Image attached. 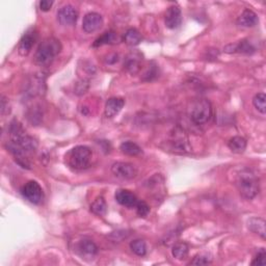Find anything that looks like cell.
<instances>
[{"label":"cell","instance_id":"cell-1","mask_svg":"<svg viewBox=\"0 0 266 266\" xmlns=\"http://www.w3.org/2000/svg\"><path fill=\"white\" fill-rule=\"evenodd\" d=\"M236 186L240 196L245 200H253L260 191L259 179L251 168H243L237 174Z\"/></svg>","mask_w":266,"mask_h":266},{"label":"cell","instance_id":"cell-2","mask_svg":"<svg viewBox=\"0 0 266 266\" xmlns=\"http://www.w3.org/2000/svg\"><path fill=\"white\" fill-rule=\"evenodd\" d=\"M61 51V44L55 38H47L41 42L34 54L35 64L41 67L49 66Z\"/></svg>","mask_w":266,"mask_h":266},{"label":"cell","instance_id":"cell-3","mask_svg":"<svg viewBox=\"0 0 266 266\" xmlns=\"http://www.w3.org/2000/svg\"><path fill=\"white\" fill-rule=\"evenodd\" d=\"M92 150L86 146H77L71 149L66 155L67 164L73 170H85L91 164Z\"/></svg>","mask_w":266,"mask_h":266},{"label":"cell","instance_id":"cell-4","mask_svg":"<svg viewBox=\"0 0 266 266\" xmlns=\"http://www.w3.org/2000/svg\"><path fill=\"white\" fill-rule=\"evenodd\" d=\"M190 120L196 125H204L210 121L212 117V105L209 100H197L191 105L189 112Z\"/></svg>","mask_w":266,"mask_h":266},{"label":"cell","instance_id":"cell-5","mask_svg":"<svg viewBox=\"0 0 266 266\" xmlns=\"http://www.w3.org/2000/svg\"><path fill=\"white\" fill-rule=\"evenodd\" d=\"M21 193L26 200L32 204H35V205L40 204L44 197L41 185L37 181H33V180L25 183V185L21 189Z\"/></svg>","mask_w":266,"mask_h":266},{"label":"cell","instance_id":"cell-6","mask_svg":"<svg viewBox=\"0 0 266 266\" xmlns=\"http://www.w3.org/2000/svg\"><path fill=\"white\" fill-rule=\"evenodd\" d=\"M112 174L119 179L131 180L137 176V167L129 162H116L111 166Z\"/></svg>","mask_w":266,"mask_h":266},{"label":"cell","instance_id":"cell-7","mask_svg":"<svg viewBox=\"0 0 266 266\" xmlns=\"http://www.w3.org/2000/svg\"><path fill=\"white\" fill-rule=\"evenodd\" d=\"M77 253L83 260L92 261L98 254V246L91 239H82L77 244Z\"/></svg>","mask_w":266,"mask_h":266},{"label":"cell","instance_id":"cell-8","mask_svg":"<svg viewBox=\"0 0 266 266\" xmlns=\"http://www.w3.org/2000/svg\"><path fill=\"white\" fill-rule=\"evenodd\" d=\"M37 40H38L37 30L34 28L28 29L23 34V37L20 40L19 46H18V52H19L22 56L28 55Z\"/></svg>","mask_w":266,"mask_h":266},{"label":"cell","instance_id":"cell-9","mask_svg":"<svg viewBox=\"0 0 266 266\" xmlns=\"http://www.w3.org/2000/svg\"><path fill=\"white\" fill-rule=\"evenodd\" d=\"M103 25V17L98 13H88L84 16L82 21V29L86 33H93L99 30Z\"/></svg>","mask_w":266,"mask_h":266},{"label":"cell","instance_id":"cell-10","mask_svg":"<svg viewBox=\"0 0 266 266\" xmlns=\"http://www.w3.org/2000/svg\"><path fill=\"white\" fill-rule=\"evenodd\" d=\"M165 26L170 29L178 28L182 23V13L178 5H171L167 8L164 16Z\"/></svg>","mask_w":266,"mask_h":266},{"label":"cell","instance_id":"cell-11","mask_svg":"<svg viewBox=\"0 0 266 266\" xmlns=\"http://www.w3.org/2000/svg\"><path fill=\"white\" fill-rule=\"evenodd\" d=\"M78 12L72 5H65L57 12V20L64 26H72L76 24Z\"/></svg>","mask_w":266,"mask_h":266},{"label":"cell","instance_id":"cell-12","mask_svg":"<svg viewBox=\"0 0 266 266\" xmlns=\"http://www.w3.org/2000/svg\"><path fill=\"white\" fill-rule=\"evenodd\" d=\"M114 198H116V201L122 206H125L127 208H135L138 199L133 192L127 189H119L116 191V194H114Z\"/></svg>","mask_w":266,"mask_h":266},{"label":"cell","instance_id":"cell-13","mask_svg":"<svg viewBox=\"0 0 266 266\" xmlns=\"http://www.w3.org/2000/svg\"><path fill=\"white\" fill-rule=\"evenodd\" d=\"M124 105H125V100L122 98L113 97V98L108 99L105 103V109H104L105 117L109 119L114 118L123 109Z\"/></svg>","mask_w":266,"mask_h":266},{"label":"cell","instance_id":"cell-14","mask_svg":"<svg viewBox=\"0 0 266 266\" xmlns=\"http://www.w3.org/2000/svg\"><path fill=\"white\" fill-rule=\"evenodd\" d=\"M237 23L238 25L242 26V27H254V26L259 23V18L250 8H245L240 16L238 17Z\"/></svg>","mask_w":266,"mask_h":266},{"label":"cell","instance_id":"cell-15","mask_svg":"<svg viewBox=\"0 0 266 266\" xmlns=\"http://www.w3.org/2000/svg\"><path fill=\"white\" fill-rule=\"evenodd\" d=\"M140 63H141V55L138 52H131L130 54L126 57L124 67L127 70V72L130 74H136L140 70Z\"/></svg>","mask_w":266,"mask_h":266},{"label":"cell","instance_id":"cell-16","mask_svg":"<svg viewBox=\"0 0 266 266\" xmlns=\"http://www.w3.org/2000/svg\"><path fill=\"white\" fill-rule=\"evenodd\" d=\"M225 52L227 53H242V54H252L255 52V48L250 42L246 40H242L238 44H232V45H228L225 47Z\"/></svg>","mask_w":266,"mask_h":266},{"label":"cell","instance_id":"cell-17","mask_svg":"<svg viewBox=\"0 0 266 266\" xmlns=\"http://www.w3.org/2000/svg\"><path fill=\"white\" fill-rule=\"evenodd\" d=\"M265 225V220L261 217H252L247 220V228H249L250 231L259 235L263 239H265L266 237Z\"/></svg>","mask_w":266,"mask_h":266},{"label":"cell","instance_id":"cell-18","mask_svg":"<svg viewBox=\"0 0 266 266\" xmlns=\"http://www.w3.org/2000/svg\"><path fill=\"white\" fill-rule=\"evenodd\" d=\"M119 42H120V38L116 32L107 31L103 33L100 38H98L94 42L93 47H100L103 45H113V44H117Z\"/></svg>","mask_w":266,"mask_h":266},{"label":"cell","instance_id":"cell-19","mask_svg":"<svg viewBox=\"0 0 266 266\" xmlns=\"http://www.w3.org/2000/svg\"><path fill=\"white\" fill-rule=\"evenodd\" d=\"M246 139L241 136H234L228 141V147L233 153L241 154L246 149Z\"/></svg>","mask_w":266,"mask_h":266},{"label":"cell","instance_id":"cell-20","mask_svg":"<svg viewBox=\"0 0 266 266\" xmlns=\"http://www.w3.org/2000/svg\"><path fill=\"white\" fill-rule=\"evenodd\" d=\"M143 40L139 31L135 28H129L123 37V41L129 46H136Z\"/></svg>","mask_w":266,"mask_h":266},{"label":"cell","instance_id":"cell-21","mask_svg":"<svg viewBox=\"0 0 266 266\" xmlns=\"http://www.w3.org/2000/svg\"><path fill=\"white\" fill-rule=\"evenodd\" d=\"M120 150L123 154L129 155V156H136L143 152V151H141V148L138 145H136L135 143H133V141H130V140L122 143L120 146Z\"/></svg>","mask_w":266,"mask_h":266},{"label":"cell","instance_id":"cell-22","mask_svg":"<svg viewBox=\"0 0 266 266\" xmlns=\"http://www.w3.org/2000/svg\"><path fill=\"white\" fill-rule=\"evenodd\" d=\"M189 253V246L187 243L185 242H177L172 250V254L174 256V258L177 260H184L186 259V257L188 256Z\"/></svg>","mask_w":266,"mask_h":266},{"label":"cell","instance_id":"cell-23","mask_svg":"<svg viewBox=\"0 0 266 266\" xmlns=\"http://www.w3.org/2000/svg\"><path fill=\"white\" fill-rule=\"evenodd\" d=\"M91 211L96 215H105L106 211H107V205H106V202L103 197H98L93 202L91 205Z\"/></svg>","mask_w":266,"mask_h":266},{"label":"cell","instance_id":"cell-24","mask_svg":"<svg viewBox=\"0 0 266 266\" xmlns=\"http://www.w3.org/2000/svg\"><path fill=\"white\" fill-rule=\"evenodd\" d=\"M130 249L133 253L139 257H143L147 254L146 242L144 240H141V239H135V240L131 241Z\"/></svg>","mask_w":266,"mask_h":266},{"label":"cell","instance_id":"cell-25","mask_svg":"<svg viewBox=\"0 0 266 266\" xmlns=\"http://www.w3.org/2000/svg\"><path fill=\"white\" fill-rule=\"evenodd\" d=\"M265 101H266V96L264 93H258L253 99V104L255 106V108L259 112H261L262 114L266 112Z\"/></svg>","mask_w":266,"mask_h":266},{"label":"cell","instance_id":"cell-26","mask_svg":"<svg viewBox=\"0 0 266 266\" xmlns=\"http://www.w3.org/2000/svg\"><path fill=\"white\" fill-rule=\"evenodd\" d=\"M212 263V258L206 254H200L193 258L192 261H190V265H207Z\"/></svg>","mask_w":266,"mask_h":266},{"label":"cell","instance_id":"cell-27","mask_svg":"<svg viewBox=\"0 0 266 266\" xmlns=\"http://www.w3.org/2000/svg\"><path fill=\"white\" fill-rule=\"evenodd\" d=\"M135 209H136V213L140 217H146L149 214V212H150L149 205L144 201H138Z\"/></svg>","mask_w":266,"mask_h":266},{"label":"cell","instance_id":"cell-28","mask_svg":"<svg viewBox=\"0 0 266 266\" xmlns=\"http://www.w3.org/2000/svg\"><path fill=\"white\" fill-rule=\"evenodd\" d=\"M266 253L264 249H261V251L256 256V258L252 262V265H262L264 266L266 264Z\"/></svg>","mask_w":266,"mask_h":266},{"label":"cell","instance_id":"cell-29","mask_svg":"<svg viewBox=\"0 0 266 266\" xmlns=\"http://www.w3.org/2000/svg\"><path fill=\"white\" fill-rule=\"evenodd\" d=\"M10 112H11L10 102H8V100L4 96H1V114L2 116H5V114H8Z\"/></svg>","mask_w":266,"mask_h":266},{"label":"cell","instance_id":"cell-30","mask_svg":"<svg viewBox=\"0 0 266 266\" xmlns=\"http://www.w3.org/2000/svg\"><path fill=\"white\" fill-rule=\"evenodd\" d=\"M52 5H53V1H51V0H43V1L40 2V8L43 12L50 11Z\"/></svg>","mask_w":266,"mask_h":266}]
</instances>
